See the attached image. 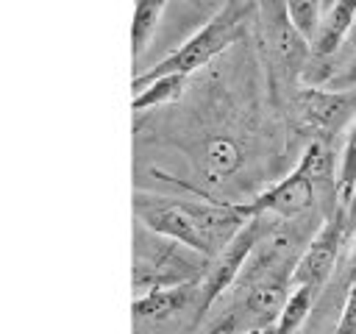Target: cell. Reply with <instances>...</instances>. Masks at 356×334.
Wrapping results in <instances>:
<instances>
[{
    "label": "cell",
    "mask_w": 356,
    "mask_h": 334,
    "mask_svg": "<svg viewBox=\"0 0 356 334\" xmlns=\"http://www.w3.org/2000/svg\"><path fill=\"white\" fill-rule=\"evenodd\" d=\"M353 192H356V120H353L348 139H345V148H342V161H339V175H337V189H334L337 206L348 212Z\"/></svg>",
    "instance_id": "obj_16"
},
{
    "label": "cell",
    "mask_w": 356,
    "mask_h": 334,
    "mask_svg": "<svg viewBox=\"0 0 356 334\" xmlns=\"http://www.w3.org/2000/svg\"><path fill=\"white\" fill-rule=\"evenodd\" d=\"M356 278V242H353V253H350V281Z\"/></svg>",
    "instance_id": "obj_21"
},
{
    "label": "cell",
    "mask_w": 356,
    "mask_h": 334,
    "mask_svg": "<svg viewBox=\"0 0 356 334\" xmlns=\"http://www.w3.org/2000/svg\"><path fill=\"white\" fill-rule=\"evenodd\" d=\"M334 334H356V278L350 281V289H348V298H345V306H342Z\"/></svg>",
    "instance_id": "obj_19"
},
{
    "label": "cell",
    "mask_w": 356,
    "mask_h": 334,
    "mask_svg": "<svg viewBox=\"0 0 356 334\" xmlns=\"http://www.w3.org/2000/svg\"><path fill=\"white\" fill-rule=\"evenodd\" d=\"M259 25L264 45L275 56V61L284 70H300L306 56L312 53V42L292 25L286 3L284 0H259Z\"/></svg>",
    "instance_id": "obj_6"
},
{
    "label": "cell",
    "mask_w": 356,
    "mask_h": 334,
    "mask_svg": "<svg viewBox=\"0 0 356 334\" xmlns=\"http://www.w3.org/2000/svg\"><path fill=\"white\" fill-rule=\"evenodd\" d=\"M275 220H278L275 214H253V217L236 231V237L211 259V267H209L206 278L200 281L197 317H203V315L211 309V303H214L225 289H231V287L239 281V276H242V270H245V264H248L253 248H256L259 239L270 231V225H273Z\"/></svg>",
    "instance_id": "obj_3"
},
{
    "label": "cell",
    "mask_w": 356,
    "mask_h": 334,
    "mask_svg": "<svg viewBox=\"0 0 356 334\" xmlns=\"http://www.w3.org/2000/svg\"><path fill=\"white\" fill-rule=\"evenodd\" d=\"M353 22H356V0H337L328 11H323L317 39L312 42V56H317V58L334 56L339 50V45L345 42Z\"/></svg>",
    "instance_id": "obj_11"
},
{
    "label": "cell",
    "mask_w": 356,
    "mask_h": 334,
    "mask_svg": "<svg viewBox=\"0 0 356 334\" xmlns=\"http://www.w3.org/2000/svg\"><path fill=\"white\" fill-rule=\"evenodd\" d=\"M211 267V259L167 239L142 223L134 228V292H150L161 287H178L189 281H203Z\"/></svg>",
    "instance_id": "obj_1"
},
{
    "label": "cell",
    "mask_w": 356,
    "mask_h": 334,
    "mask_svg": "<svg viewBox=\"0 0 356 334\" xmlns=\"http://www.w3.org/2000/svg\"><path fill=\"white\" fill-rule=\"evenodd\" d=\"M314 200H317L314 181L295 167L286 178H281L278 184H273L270 189H264L261 195L248 200L245 209H248V217H253V214H275V217H284V220H295V217L309 214Z\"/></svg>",
    "instance_id": "obj_7"
},
{
    "label": "cell",
    "mask_w": 356,
    "mask_h": 334,
    "mask_svg": "<svg viewBox=\"0 0 356 334\" xmlns=\"http://www.w3.org/2000/svg\"><path fill=\"white\" fill-rule=\"evenodd\" d=\"M356 106L353 89H323V86H303L295 92V111L298 122L306 131L325 134L339 125L348 109Z\"/></svg>",
    "instance_id": "obj_8"
},
{
    "label": "cell",
    "mask_w": 356,
    "mask_h": 334,
    "mask_svg": "<svg viewBox=\"0 0 356 334\" xmlns=\"http://www.w3.org/2000/svg\"><path fill=\"white\" fill-rule=\"evenodd\" d=\"M284 3H286L292 25L309 42H314L317 31H320V22H323V0H284Z\"/></svg>",
    "instance_id": "obj_18"
},
{
    "label": "cell",
    "mask_w": 356,
    "mask_h": 334,
    "mask_svg": "<svg viewBox=\"0 0 356 334\" xmlns=\"http://www.w3.org/2000/svg\"><path fill=\"white\" fill-rule=\"evenodd\" d=\"M348 212L337 206V212L314 231L312 242L306 245L295 273H292V287H300V284H312L317 289H323L337 267V256H339V248H342V239H345V231H348Z\"/></svg>",
    "instance_id": "obj_5"
},
{
    "label": "cell",
    "mask_w": 356,
    "mask_h": 334,
    "mask_svg": "<svg viewBox=\"0 0 356 334\" xmlns=\"http://www.w3.org/2000/svg\"><path fill=\"white\" fill-rule=\"evenodd\" d=\"M320 292H323V289H317V287H312V284L292 287L286 306L281 309L278 320L273 323V334H295V331L306 323V317H309V312L314 309Z\"/></svg>",
    "instance_id": "obj_12"
},
{
    "label": "cell",
    "mask_w": 356,
    "mask_h": 334,
    "mask_svg": "<svg viewBox=\"0 0 356 334\" xmlns=\"http://www.w3.org/2000/svg\"><path fill=\"white\" fill-rule=\"evenodd\" d=\"M239 28H242V22H239V14H236L234 8H225V11L214 14V17H211L200 31H195L178 50H172L170 56H164V58H161L159 64H153L150 70L134 75V81H131L134 95H136L145 84H150V81H156V78H161V75H189V72L206 67L217 53H222L228 45H234V39L239 36Z\"/></svg>",
    "instance_id": "obj_2"
},
{
    "label": "cell",
    "mask_w": 356,
    "mask_h": 334,
    "mask_svg": "<svg viewBox=\"0 0 356 334\" xmlns=\"http://www.w3.org/2000/svg\"><path fill=\"white\" fill-rule=\"evenodd\" d=\"M239 161H242L239 148L231 139H214L206 150V175H209V181L228 178L239 167Z\"/></svg>",
    "instance_id": "obj_17"
},
{
    "label": "cell",
    "mask_w": 356,
    "mask_h": 334,
    "mask_svg": "<svg viewBox=\"0 0 356 334\" xmlns=\"http://www.w3.org/2000/svg\"><path fill=\"white\" fill-rule=\"evenodd\" d=\"M298 170L306 173V175L314 181L317 189H320V186H328V184L334 181V178H331V173H334V156H331L328 142H325V139H312V142L306 145L300 161H298Z\"/></svg>",
    "instance_id": "obj_15"
},
{
    "label": "cell",
    "mask_w": 356,
    "mask_h": 334,
    "mask_svg": "<svg viewBox=\"0 0 356 334\" xmlns=\"http://www.w3.org/2000/svg\"><path fill=\"white\" fill-rule=\"evenodd\" d=\"M184 84H186V75H161V78L145 84V86L131 97V109H134V111H145V109L170 103V100L181 97Z\"/></svg>",
    "instance_id": "obj_14"
},
{
    "label": "cell",
    "mask_w": 356,
    "mask_h": 334,
    "mask_svg": "<svg viewBox=\"0 0 356 334\" xmlns=\"http://www.w3.org/2000/svg\"><path fill=\"white\" fill-rule=\"evenodd\" d=\"M167 0H136V8H134V22H131V53L134 58H139L161 19V11H164Z\"/></svg>",
    "instance_id": "obj_13"
},
{
    "label": "cell",
    "mask_w": 356,
    "mask_h": 334,
    "mask_svg": "<svg viewBox=\"0 0 356 334\" xmlns=\"http://www.w3.org/2000/svg\"><path fill=\"white\" fill-rule=\"evenodd\" d=\"M236 315L231 312V315H225L222 320H217L211 328H206V331H200V334H234V328H236Z\"/></svg>",
    "instance_id": "obj_20"
},
{
    "label": "cell",
    "mask_w": 356,
    "mask_h": 334,
    "mask_svg": "<svg viewBox=\"0 0 356 334\" xmlns=\"http://www.w3.org/2000/svg\"><path fill=\"white\" fill-rule=\"evenodd\" d=\"M289 289H292V278H264V281H256L253 287L245 289L239 312H245L248 317H256V320H267V323L273 320L275 323L281 309L289 301Z\"/></svg>",
    "instance_id": "obj_10"
},
{
    "label": "cell",
    "mask_w": 356,
    "mask_h": 334,
    "mask_svg": "<svg viewBox=\"0 0 356 334\" xmlns=\"http://www.w3.org/2000/svg\"><path fill=\"white\" fill-rule=\"evenodd\" d=\"M134 217L145 228L175 239L203 256L211 259V248L197 225L195 217V200H181V198H161V195H147V192H134Z\"/></svg>",
    "instance_id": "obj_4"
},
{
    "label": "cell",
    "mask_w": 356,
    "mask_h": 334,
    "mask_svg": "<svg viewBox=\"0 0 356 334\" xmlns=\"http://www.w3.org/2000/svg\"><path fill=\"white\" fill-rule=\"evenodd\" d=\"M197 301H200V281L142 292L131 303L134 323L136 326L167 323V320H172L178 315H184V312H195V317H197Z\"/></svg>",
    "instance_id": "obj_9"
}]
</instances>
